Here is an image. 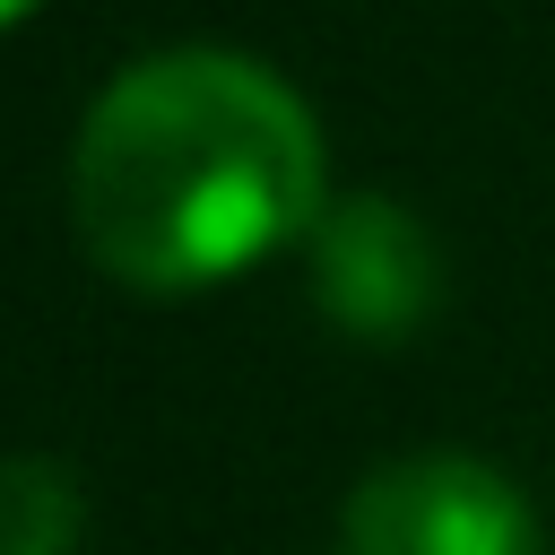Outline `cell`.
Masks as SVG:
<instances>
[{
  "label": "cell",
  "instance_id": "6da1fadb",
  "mask_svg": "<svg viewBox=\"0 0 555 555\" xmlns=\"http://www.w3.org/2000/svg\"><path fill=\"white\" fill-rule=\"evenodd\" d=\"M312 104L251 52L173 43L113 69L69 147V225L139 295H191L304 243L330 208Z\"/></svg>",
  "mask_w": 555,
  "mask_h": 555
},
{
  "label": "cell",
  "instance_id": "7a4b0ae2",
  "mask_svg": "<svg viewBox=\"0 0 555 555\" xmlns=\"http://www.w3.org/2000/svg\"><path fill=\"white\" fill-rule=\"evenodd\" d=\"M338 555H546V529L477 451H399L347 494Z\"/></svg>",
  "mask_w": 555,
  "mask_h": 555
},
{
  "label": "cell",
  "instance_id": "3957f363",
  "mask_svg": "<svg viewBox=\"0 0 555 555\" xmlns=\"http://www.w3.org/2000/svg\"><path fill=\"white\" fill-rule=\"evenodd\" d=\"M304 278H312L321 321L364 347H399L442 312V243L390 191L330 199L321 225L304 234Z\"/></svg>",
  "mask_w": 555,
  "mask_h": 555
},
{
  "label": "cell",
  "instance_id": "277c9868",
  "mask_svg": "<svg viewBox=\"0 0 555 555\" xmlns=\"http://www.w3.org/2000/svg\"><path fill=\"white\" fill-rule=\"evenodd\" d=\"M87 486L52 451H0V555H78Z\"/></svg>",
  "mask_w": 555,
  "mask_h": 555
},
{
  "label": "cell",
  "instance_id": "5b68a950",
  "mask_svg": "<svg viewBox=\"0 0 555 555\" xmlns=\"http://www.w3.org/2000/svg\"><path fill=\"white\" fill-rule=\"evenodd\" d=\"M26 9H35V0H0V35H9V26L26 17Z\"/></svg>",
  "mask_w": 555,
  "mask_h": 555
}]
</instances>
